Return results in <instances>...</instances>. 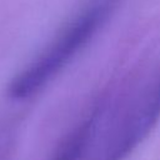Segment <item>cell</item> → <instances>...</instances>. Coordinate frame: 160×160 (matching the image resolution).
Instances as JSON below:
<instances>
[{
  "label": "cell",
  "instance_id": "cell-1",
  "mask_svg": "<svg viewBox=\"0 0 160 160\" xmlns=\"http://www.w3.org/2000/svg\"><path fill=\"white\" fill-rule=\"evenodd\" d=\"M105 15V6L99 4L76 18L31 64L12 79L8 90L9 95L20 100L38 92L92 36Z\"/></svg>",
  "mask_w": 160,
  "mask_h": 160
},
{
  "label": "cell",
  "instance_id": "cell-2",
  "mask_svg": "<svg viewBox=\"0 0 160 160\" xmlns=\"http://www.w3.org/2000/svg\"><path fill=\"white\" fill-rule=\"evenodd\" d=\"M160 116V84L124 121L105 150L102 160H120L148 134Z\"/></svg>",
  "mask_w": 160,
  "mask_h": 160
},
{
  "label": "cell",
  "instance_id": "cell-3",
  "mask_svg": "<svg viewBox=\"0 0 160 160\" xmlns=\"http://www.w3.org/2000/svg\"><path fill=\"white\" fill-rule=\"evenodd\" d=\"M92 132V119L79 124L61 141L50 160H79Z\"/></svg>",
  "mask_w": 160,
  "mask_h": 160
}]
</instances>
